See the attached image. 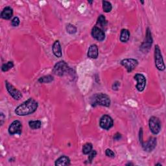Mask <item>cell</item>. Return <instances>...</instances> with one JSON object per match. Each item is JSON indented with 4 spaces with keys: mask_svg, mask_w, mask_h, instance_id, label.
<instances>
[{
    "mask_svg": "<svg viewBox=\"0 0 166 166\" xmlns=\"http://www.w3.org/2000/svg\"><path fill=\"white\" fill-rule=\"evenodd\" d=\"M22 132V124L19 121H14L8 128V133L10 135L18 134L20 135Z\"/></svg>",
    "mask_w": 166,
    "mask_h": 166,
    "instance_id": "10",
    "label": "cell"
},
{
    "mask_svg": "<svg viewBox=\"0 0 166 166\" xmlns=\"http://www.w3.org/2000/svg\"><path fill=\"white\" fill-rule=\"evenodd\" d=\"M20 21L18 17H14L11 21V25L13 27H18L19 25Z\"/></svg>",
    "mask_w": 166,
    "mask_h": 166,
    "instance_id": "27",
    "label": "cell"
},
{
    "mask_svg": "<svg viewBox=\"0 0 166 166\" xmlns=\"http://www.w3.org/2000/svg\"><path fill=\"white\" fill-rule=\"evenodd\" d=\"M152 44V38L151 36V33L149 28H147L146 35H145V40L140 46V50L143 53H147V51L151 48Z\"/></svg>",
    "mask_w": 166,
    "mask_h": 166,
    "instance_id": "6",
    "label": "cell"
},
{
    "mask_svg": "<svg viewBox=\"0 0 166 166\" xmlns=\"http://www.w3.org/2000/svg\"><path fill=\"white\" fill-rule=\"evenodd\" d=\"M141 3L142 4H144V2H142V1H141Z\"/></svg>",
    "mask_w": 166,
    "mask_h": 166,
    "instance_id": "33",
    "label": "cell"
},
{
    "mask_svg": "<svg viewBox=\"0 0 166 166\" xmlns=\"http://www.w3.org/2000/svg\"><path fill=\"white\" fill-rule=\"evenodd\" d=\"M121 138V134L118 132H117L113 136V140H119Z\"/></svg>",
    "mask_w": 166,
    "mask_h": 166,
    "instance_id": "29",
    "label": "cell"
},
{
    "mask_svg": "<svg viewBox=\"0 0 166 166\" xmlns=\"http://www.w3.org/2000/svg\"><path fill=\"white\" fill-rule=\"evenodd\" d=\"M29 125L31 129H38L42 127V122L40 120L30 121Z\"/></svg>",
    "mask_w": 166,
    "mask_h": 166,
    "instance_id": "20",
    "label": "cell"
},
{
    "mask_svg": "<svg viewBox=\"0 0 166 166\" xmlns=\"http://www.w3.org/2000/svg\"><path fill=\"white\" fill-rule=\"evenodd\" d=\"M4 119H5V116L3 115V113H1V125H2L4 122Z\"/></svg>",
    "mask_w": 166,
    "mask_h": 166,
    "instance_id": "30",
    "label": "cell"
},
{
    "mask_svg": "<svg viewBox=\"0 0 166 166\" xmlns=\"http://www.w3.org/2000/svg\"><path fill=\"white\" fill-rule=\"evenodd\" d=\"M38 106V102L34 99L29 98L16 108L15 113L19 116L30 115L36 111Z\"/></svg>",
    "mask_w": 166,
    "mask_h": 166,
    "instance_id": "1",
    "label": "cell"
},
{
    "mask_svg": "<svg viewBox=\"0 0 166 166\" xmlns=\"http://www.w3.org/2000/svg\"><path fill=\"white\" fill-rule=\"evenodd\" d=\"M149 126L151 132L154 134H158L161 130V122L160 119L155 116L150 118L149 121Z\"/></svg>",
    "mask_w": 166,
    "mask_h": 166,
    "instance_id": "5",
    "label": "cell"
},
{
    "mask_svg": "<svg viewBox=\"0 0 166 166\" xmlns=\"http://www.w3.org/2000/svg\"><path fill=\"white\" fill-rule=\"evenodd\" d=\"M121 64L125 68L128 72H131L134 70L138 64L137 60L134 58H127L123 59L121 61Z\"/></svg>",
    "mask_w": 166,
    "mask_h": 166,
    "instance_id": "7",
    "label": "cell"
},
{
    "mask_svg": "<svg viewBox=\"0 0 166 166\" xmlns=\"http://www.w3.org/2000/svg\"><path fill=\"white\" fill-rule=\"evenodd\" d=\"M97 155V152L95 150H92L90 153H89V156H88V163H91L92 162V160H93L96 157V156Z\"/></svg>",
    "mask_w": 166,
    "mask_h": 166,
    "instance_id": "26",
    "label": "cell"
},
{
    "mask_svg": "<svg viewBox=\"0 0 166 166\" xmlns=\"http://www.w3.org/2000/svg\"><path fill=\"white\" fill-rule=\"evenodd\" d=\"M102 9L104 12L107 13L111 12V10L112 9V6L110 2L107 1H102Z\"/></svg>",
    "mask_w": 166,
    "mask_h": 166,
    "instance_id": "21",
    "label": "cell"
},
{
    "mask_svg": "<svg viewBox=\"0 0 166 166\" xmlns=\"http://www.w3.org/2000/svg\"><path fill=\"white\" fill-rule=\"evenodd\" d=\"M105 154L107 156V157L110 158H114L115 157V153H114L111 149H107L105 151Z\"/></svg>",
    "mask_w": 166,
    "mask_h": 166,
    "instance_id": "28",
    "label": "cell"
},
{
    "mask_svg": "<svg viewBox=\"0 0 166 166\" xmlns=\"http://www.w3.org/2000/svg\"><path fill=\"white\" fill-rule=\"evenodd\" d=\"M53 80H54L53 77L49 75H46V76L40 77L38 81L40 83H49V82H51L52 81H53Z\"/></svg>",
    "mask_w": 166,
    "mask_h": 166,
    "instance_id": "23",
    "label": "cell"
},
{
    "mask_svg": "<svg viewBox=\"0 0 166 166\" xmlns=\"http://www.w3.org/2000/svg\"><path fill=\"white\" fill-rule=\"evenodd\" d=\"M13 10L10 7H6L3 8L1 13L2 18L4 19H10L13 17Z\"/></svg>",
    "mask_w": 166,
    "mask_h": 166,
    "instance_id": "15",
    "label": "cell"
},
{
    "mask_svg": "<svg viewBox=\"0 0 166 166\" xmlns=\"http://www.w3.org/2000/svg\"><path fill=\"white\" fill-rule=\"evenodd\" d=\"M90 102L93 107L100 105L108 107L110 105L111 101L108 96L101 93L93 95L90 99Z\"/></svg>",
    "mask_w": 166,
    "mask_h": 166,
    "instance_id": "2",
    "label": "cell"
},
{
    "mask_svg": "<svg viewBox=\"0 0 166 166\" xmlns=\"http://www.w3.org/2000/svg\"><path fill=\"white\" fill-rule=\"evenodd\" d=\"M154 60L155 65L157 69L160 71H163L165 68L161 50L158 45H156L154 48Z\"/></svg>",
    "mask_w": 166,
    "mask_h": 166,
    "instance_id": "4",
    "label": "cell"
},
{
    "mask_svg": "<svg viewBox=\"0 0 166 166\" xmlns=\"http://www.w3.org/2000/svg\"><path fill=\"white\" fill-rule=\"evenodd\" d=\"M91 36H93V38H95L96 40L101 42L103 41L105 38V33L104 32L103 30L100 29L99 27L95 26L93 27L92 30H91Z\"/></svg>",
    "mask_w": 166,
    "mask_h": 166,
    "instance_id": "11",
    "label": "cell"
},
{
    "mask_svg": "<svg viewBox=\"0 0 166 166\" xmlns=\"http://www.w3.org/2000/svg\"><path fill=\"white\" fill-rule=\"evenodd\" d=\"M99 125L102 129L109 130L113 125V121L110 116L104 115L100 119Z\"/></svg>",
    "mask_w": 166,
    "mask_h": 166,
    "instance_id": "8",
    "label": "cell"
},
{
    "mask_svg": "<svg viewBox=\"0 0 166 166\" xmlns=\"http://www.w3.org/2000/svg\"><path fill=\"white\" fill-rule=\"evenodd\" d=\"M69 70H70V68L66 62L64 61H60L55 65L52 72L56 75L63 76L69 72Z\"/></svg>",
    "mask_w": 166,
    "mask_h": 166,
    "instance_id": "3",
    "label": "cell"
},
{
    "mask_svg": "<svg viewBox=\"0 0 166 166\" xmlns=\"http://www.w3.org/2000/svg\"><path fill=\"white\" fill-rule=\"evenodd\" d=\"M133 165V164L131 163H127V165Z\"/></svg>",
    "mask_w": 166,
    "mask_h": 166,
    "instance_id": "32",
    "label": "cell"
},
{
    "mask_svg": "<svg viewBox=\"0 0 166 166\" xmlns=\"http://www.w3.org/2000/svg\"><path fill=\"white\" fill-rule=\"evenodd\" d=\"M130 38V32L128 29H123L121 31L120 40L122 42H127Z\"/></svg>",
    "mask_w": 166,
    "mask_h": 166,
    "instance_id": "18",
    "label": "cell"
},
{
    "mask_svg": "<svg viewBox=\"0 0 166 166\" xmlns=\"http://www.w3.org/2000/svg\"><path fill=\"white\" fill-rule=\"evenodd\" d=\"M66 31L67 33H68L70 35L75 34L77 32V28L74 25L69 24L66 26Z\"/></svg>",
    "mask_w": 166,
    "mask_h": 166,
    "instance_id": "25",
    "label": "cell"
},
{
    "mask_svg": "<svg viewBox=\"0 0 166 166\" xmlns=\"http://www.w3.org/2000/svg\"><path fill=\"white\" fill-rule=\"evenodd\" d=\"M5 82H6V88L8 92L14 99L19 100L22 97V94L20 91H19L15 87H14V86L10 84V83L8 82L7 80H6Z\"/></svg>",
    "mask_w": 166,
    "mask_h": 166,
    "instance_id": "9",
    "label": "cell"
},
{
    "mask_svg": "<svg viewBox=\"0 0 166 166\" xmlns=\"http://www.w3.org/2000/svg\"><path fill=\"white\" fill-rule=\"evenodd\" d=\"M88 57L90 58L96 59L98 57L99 55V49L96 44H92L90 46L88 51Z\"/></svg>",
    "mask_w": 166,
    "mask_h": 166,
    "instance_id": "14",
    "label": "cell"
},
{
    "mask_svg": "<svg viewBox=\"0 0 166 166\" xmlns=\"http://www.w3.org/2000/svg\"><path fill=\"white\" fill-rule=\"evenodd\" d=\"M55 164L57 166L69 165H70V160L66 156H62V157H60L56 160Z\"/></svg>",
    "mask_w": 166,
    "mask_h": 166,
    "instance_id": "17",
    "label": "cell"
},
{
    "mask_svg": "<svg viewBox=\"0 0 166 166\" xmlns=\"http://www.w3.org/2000/svg\"><path fill=\"white\" fill-rule=\"evenodd\" d=\"M157 138L152 137L147 141L143 142V143L141 144V146L143 147V149L145 151L151 152L155 149L156 146H157Z\"/></svg>",
    "mask_w": 166,
    "mask_h": 166,
    "instance_id": "13",
    "label": "cell"
},
{
    "mask_svg": "<svg viewBox=\"0 0 166 166\" xmlns=\"http://www.w3.org/2000/svg\"><path fill=\"white\" fill-rule=\"evenodd\" d=\"M93 149V145L91 143H86L82 147V152L84 154H88Z\"/></svg>",
    "mask_w": 166,
    "mask_h": 166,
    "instance_id": "22",
    "label": "cell"
},
{
    "mask_svg": "<svg viewBox=\"0 0 166 166\" xmlns=\"http://www.w3.org/2000/svg\"><path fill=\"white\" fill-rule=\"evenodd\" d=\"M134 79L137 80L136 89L139 91H143L146 86V79L145 76L140 74H137L134 76Z\"/></svg>",
    "mask_w": 166,
    "mask_h": 166,
    "instance_id": "12",
    "label": "cell"
},
{
    "mask_svg": "<svg viewBox=\"0 0 166 166\" xmlns=\"http://www.w3.org/2000/svg\"><path fill=\"white\" fill-rule=\"evenodd\" d=\"M14 66V64H13V62L12 61H9V62H7V63L5 64H3L2 66V71H4V72H6L7 71H8L9 69H12Z\"/></svg>",
    "mask_w": 166,
    "mask_h": 166,
    "instance_id": "24",
    "label": "cell"
},
{
    "mask_svg": "<svg viewBox=\"0 0 166 166\" xmlns=\"http://www.w3.org/2000/svg\"><path fill=\"white\" fill-rule=\"evenodd\" d=\"M52 49H53V53L55 57L58 58L62 57V48H61V46H60V44L58 40H57L55 42L53 45V47H52Z\"/></svg>",
    "mask_w": 166,
    "mask_h": 166,
    "instance_id": "16",
    "label": "cell"
},
{
    "mask_svg": "<svg viewBox=\"0 0 166 166\" xmlns=\"http://www.w3.org/2000/svg\"><path fill=\"white\" fill-rule=\"evenodd\" d=\"M97 25L98 27L100 29H104V27H105L107 25V21L105 17V16L103 15H100L97 19Z\"/></svg>",
    "mask_w": 166,
    "mask_h": 166,
    "instance_id": "19",
    "label": "cell"
},
{
    "mask_svg": "<svg viewBox=\"0 0 166 166\" xmlns=\"http://www.w3.org/2000/svg\"><path fill=\"white\" fill-rule=\"evenodd\" d=\"M93 1H91V2H90V1H88V3H90V4H91V3H93Z\"/></svg>",
    "mask_w": 166,
    "mask_h": 166,
    "instance_id": "31",
    "label": "cell"
}]
</instances>
